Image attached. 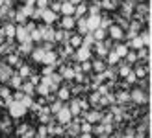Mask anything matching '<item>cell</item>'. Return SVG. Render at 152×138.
Wrapping results in <instances>:
<instances>
[{
    "mask_svg": "<svg viewBox=\"0 0 152 138\" xmlns=\"http://www.w3.org/2000/svg\"><path fill=\"white\" fill-rule=\"evenodd\" d=\"M123 9H124V15H130V13H132V9H134V2L126 0V2L123 4Z\"/></svg>",
    "mask_w": 152,
    "mask_h": 138,
    "instance_id": "51",
    "label": "cell"
},
{
    "mask_svg": "<svg viewBox=\"0 0 152 138\" xmlns=\"http://www.w3.org/2000/svg\"><path fill=\"white\" fill-rule=\"evenodd\" d=\"M15 41H17L19 44H20V42H32V39H30V33L26 32L24 26H15Z\"/></svg>",
    "mask_w": 152,
    "mask_h": 138,
    "instance_id": "5",
    "label": "cell"
},
{
    "mask_svg": "<svg viewBox=\"0 0 152 138\" xmlns=\"http://www.w3.org/2000/svg\"><path fill=\"white\" fill-rule=\"evenodd\" d=\"M13 75V70H11V66H7V65H2L0 63V81H10V78Z\"/></svg>",
    "mask_w": 152,
    "mask_h": 138,
    "instance_id": "12",
    "label": "cell"
},
{
    "mask_svg": "<svg viewBox=\"0 0 152 138\" xmlns=\"http://www.w3.org/2000/svg\"><path fill=\"white\" fill-rule=\"evenodd\" d=\"M80 70L86 74V72H91V61H83V63H80Z\"/></svg>",
    "mask_w": 152,
    "mask_h": 138,
    "instance_id": "53",
    "label": "cell"
},
{
    "mask_svg": "<svg viewBox=\"0 0 152 138\" xmlns=\"http://www.w3.org/2000/svg\"><path fill=\"white\" fill-rule=\"evenodd\" d=\"M20 103H22V107H24V109H30V107H32V103H34V96L24 94V96H22V99H20Z\"/></svg>",
    "mask_w": 152,
    "mask_h": 138,
    "instance_id": "42",
    "label": "cell"
},
{
    "mask_svg": "<svg viewBox=\"0 0 152 138\" xmlns=\"http://www.w3.org/2000/svg\"><path fill=\"white\" fill-rule=\"evenodd\" d=\"M22 96H24V94H22L20 90H17V92H15V94H13L11 98H13V101H20V99H22Z\"/></svg>",
    "mask_w": 152,
    "mask_h": 138,
    "instance_id": "59",
    "label": "cell"
},
{
    "mask_svg": "<svg viewBox=\"0 0 152 138\" xmlns=\"http://www.w3.org/2000/svg\"><path fill=\"white\" fill-rule=\"evenodd\" d=\"M128 72H132V66L130 65H121V68H119V75H121V78H126Z\"/></svg>",
    "mask_w": 152,
    "mask_h": 138,
    "instance_id": "46",
    "label": "cell"
},
{
    "mask_svg": "<svg viewBox=\"0 0 152 138\" xmlns=\"http://www.w3.org/2000/svg\"><path fill=\"white\" fill-rule=\"evenodd\" d=\"M91 50H95L96 52V55H98V59H102V57H106V55H108V48H106V46H104V41L102 42H95L93 44V48H91Z\"/></svg>",
    "mask_w": 152,
    "mask_h": 138,
    "instance_id": "14",
    "label": "cell"
},
{
    "mask_svg": "<svg viewBox=\"0 0 152 138\" xmlns=\"http://www.w3.org/2000/svg\"><path fill=\"white\" fill-rule=\"evenodd\" d=\"M91 129H93V125L87 124L86 120H82V121H80V133H91ZM91 134H93V133H91Z\"/></svg>",
    "mask_w": 152,
    "mask_h": 138,
    "instance_id": "45",
    "label": "cell"
},
{
    "mask_svg": "<svg viewBox=\"0 0 152 138\" xmlns=\"http://www.w3.org/2000/svg\"><path fill=\"white\" fill-rule=\"evenodd\" d=\"M106 68H108V66H106V63H104L102 59H98V57H96L95 61H91V70H95L96 74H102Z\"/></svg>",
    "mask_w": 152,
    "mask_h": 138,
    "instance_id": "16",
    "label": "cell"
},
{
    "mask_svg": "<svg viewBox=\"0 0 152 138\" xmlns=\"http://www.w3.org/2000/svg\"><path fill=\"white\" fill-rule=\"evenodd\" d=\"M24 28H26V32H28V33H32V32H34V29L37 28V24H35V22H34V20H28V22H26V24H24Z\"/></svg>",
    "mask_w": 152,
    "mask_h": 138,
    "instance_id": "54",
    "label": "cell"
},
{
    "mask_svg": "<svg viewBox=\"0 0 152 138\" xmlns=\"http://www.w3.org/2000/svg\"><path fill=\"white\" fill-rule=\"evenodd\" d=\"M106 59H108V61H106V66H115V65H119V63H121V57H119L113 50H110V52H108Z\"/></svg>",
    "mask_w": 152,
    "mask_h": 138,
    "instance_id": "18",
    "label": "cell"
},
{
    "mask_svg": "<svg viewBox=\"0 0 152 138\" xmlns=\"http://www.w3.org/2000/svg\"><path fill=\"white\" fill-rule=\"evenodd\" d=\"M28 81H30V83H32V85H34V87H37V85H39V83H41V75H35V74H30V75H28Z\"/></svg>",
    "mask_w": 152,
    "mask_h": 138,
    "instance_id": "48",
    "label": "cell"
},
{
    "mask_svg": "<svg viewBox=\"0 0 152 138\" xmlns=\"http://www.w3.org/2000/svg\"><path fill=\"white\" fill-rule=\"evenodd\" d=\"M72 57L76 63H83V61H89L91 59V48H87V46H80V48H76L74 53H72Z\"/></svg>",
    "mask_w": 152,
    "mask_h": 138,
    "instance_id": "2",
    "label": "cell"
},
{
    "mask_svg": "<svg viewBox=\"0 0 152 138\" xmlns=\"http://www.w3.org/2000/svg\"><path fill=\"white\" fill-rule=\"evenodd\" d=\"M17 74L20 75L22 79H28V75L32 74V70H30V66H26V65H20V66H19V72H17Z\"/></svg>",
    "mask_w": 152,
    "mask_h": 138,
    "instance_id": "38",
    "label": "cell"
},
{
    "mask_svg": "<svg viewBox=\"0 0 152 138\" xmlns=\"http://www.w3.org/2000/svg\"><path fill=\"white\" fill-rule=\"evenodd\" d=\"M139 37H141V41H143V46H145V48H148V46H150V42H152L150 29H145V32H139Z\"/></svg>",
    "mask_w": 152,
    "mask_h": 138,
    "instance_id": "30",
    "label": "cell"
},
{
    "mask_svg": "<svg viewBox=\"0 0 152 138\" xmlns=\"http://www.w3.org/2000/svg\"><path fill=\"white\" fill-rule=\"evenodd\" d=\"M26 111H28V109H24L20 101H11L10 105H7V112H10L11 118H20V116H24Z\"/></svg>",
    "mask_w": 152,
    "mask_h": 138,
    "instance_id": "1",
    "label": "cell"
},
{
    "mask_svg": "<svg viewBox=\"0 0 152 138\" xmlns=\"http://www.w3.org/2000/svg\"><path fill=\"white\" fill-rule=\"evenodd\" d=\"M43 65H47V66H56V65H58V53H56L54 50H50V52H45Z\"/></svg>",
    "mask_w": 152,
    "mask_h": 138,
    "instance_id": "10",
    "label": "cell"
},
{
    "mask_svg": "<svg viewBox=\"0 0 152 138\" xmlns=\"http://www.w3.org/2000/svg\"><path fill=\"white\" fill-rule=\"evenodd\" d=\"M32 57H34V61H35V63H43L45 50L41 48V46H39V48H34V50H32Z\"/></svg>",
    "mask_w": 152,
    "mask_h": 138,
    "instance_id": "29",
    "label": "cell"
},
{
    "mask_svg": "<svg viewBox=\"0 0 152 138\" xmlns=\"http://www.w3.org/2000/svg\"><path fill=\"white\" fill-rule=\"evenodd\" d=\"M126 46H128V50L132 48L134 52H135V50H141V48H145V46H143V41H141V37H139V33H137V37H134V39H132L130 42H128Z\"/></svg>",
    "mask_w": 152,
    "mask_h": 138,
    "instance_id": "22",
    "label": "cell"
},
{
    "mask_svg": "<svg viewBox=\"0 0 152 138\" xmlns=\"http://www.w3.org/2000/svg\"><path fill=\"white\" fill-rule=\"evenodd\" d=\"M56 94H58V99H59V101H65V99L71 98V90L67 88V87H61V88H58Z\"/></svg>",
    "mask_w": 152,
    "mask_h": 138,
    "instance_id": "31",
    "label": "cell"
},
{
    "mask_svg": "<svg viewBox=\"0 0 152 138\" xmlns=\"http://www.w3.org/2000/svg\"><path fill=\"white\" fill-rule=\"evenodd\" d=\"M111 24H113V20H111L110 17H100V26H98V28H102V29H108Z\"/></svg>",
    "mask_w": 152,
    "mask_h": 138,
    "instance_id": "44",
    "label": "cell"
},
{
    "mask_svg": "<svg viewBox=\"0 0 152 138\" xmlns=\"http://www.w3.org/2000/svg\"><path fill=\"white\" fill-rule=\"evenodd\" d=\"M54 68H56V66H47V65H45L41 75H50V74H54Z\"/></svg>",
    "mask_w": 152,
    "mask_h": 138,
    "instance_id": "57",
    "label": "cell"
},
{
    "mask_svg": "<svg viewBox=\"0 0 152 138\" xmlns=\"http://www.w3.org/2000/svg\"><path fill=\"white\" fill-rule=\"evenodd\" d=\"M26 131H28V125H20V127H19V131H17V133H19V136H22V134H24Z\"/></svg>",
    "mask_w": 152,
    "mask_h": 138,
    "instance_id": "60",
    "label": "cell"
},
{
    "mask_svg": "<svg viewBox=\"0 0 152 138\" xmlns=\"http://www.w3.org/2000/svg\"><path fill=\"white\" fill-rule=\"evenodd\" d=\"M0 103H2V101H0Z\"/></svg>",
    "mask_w": 152,
    "mask_h": 138,
    "instance_id": "63",
    "label": "cell"
},
{
    "mask_svg": "<svg viewBox=\"0 0 152 138\" xmlns=\"http://www.w3.org/2000/svg\"><path fill=\"white\" fill-rule=\"evenodd\" d=\"M74 7L76 6H72L69 2H61V9H59V13H61L63 17H74Z\"/></svg>",
    "mask_w": 152,
    "mask_h": 138,
    "instance_id": "17",
    "label": "cell"
},
{
    "mask_svg": "<svg viewBox=\"0 0 152 138\" xmlns=\"http://www.w3.org/2000/svg\"><path fill=\"white\" fill-rule=\"evenodd\" d=\"M59 75H61V79H65V81H71V79L74 78V70H72V66H71V65H65V66H61V70H59Z\"/></svg>",
    "mask_w": 152,
    "mask_h": 138,
    "instance_id": "13",
    "label": "cell"
},
{
    "mask_svg": "<svg viewBox=\"0 0 152 138\" xmlns=\"http://www.w3.org/2000/svg\"><path fill=\"white\" fill-rule=\"evenodd\" d=\"M130 99L141 105V103L148 101V94H147V92H143L141 88H135V90H132V92H130Z\"/></svg>",
    "mask_w": 152,
    "mask_h": 138,
    "instance_id": "7",
    "label": "cell"
},
{
    "mask_svg": "<svg viewBox=\"0 0 152 138\" xmlns=\"http://www.w3.org/2000/svg\"><path fill=\"white\" fill-rule=\"evenodd\" d=\"M89 101L87 99H80V109H82V112H86V111H89Z\"/></svg>",
    "mask_w": 152,
    "mask_h": 138,
    "instance_id": "58",
    "label": "cell"
},
{
    "mask_svg": "<svg viewBox=\"0 0 152 138\" xmlns=\"http://www.w3.org/2000/svg\"><path fill=\"white\" fill-rule=\"evenodd\" d=\"M61 107H63V101H59V99H56V101H52V103H50V107H48V109H50V114L54 116V114H56L59 109H61Z\"/></svg>",
    "mask_w": 152,
    "mask_h": 138,
    "instance_id": "40",
    "label": "cell"
},
{
    "mask_svg": "<svg viewBox=\"0 0 152 138\" xmlns=\"http://www.w3.org/2000/svg\"><path fill=\"white\" fill-rule=\"evenodd\" d=\"M20 92H22V94H28V96H34V94H35V87H34L30 81H22Z\"/></svg>",
    "mask_w": 152,
    "mask_h": 138,
    "instance_id": "26",
    "label": "cell"
},
{
    "mask_svg": "<svg viewBox=\"0 0 152 138\" xmlns=\"http://www.w3.org/2000/svg\"><path fill=\"white\" fill-rule=\"evenodd\" d=\"M15 26H17V24L10 22V24H6V26L2 28L4 33H6V42H10V44H11V41H15Z\"/></svg>",
    "mask_w": 152,
    "mask_h": 138,
    "instance_id": "11",
    "label": "cell"
},
{
    "mask_svg": "<svg viewBox=\"0 0 152 138\" xmlns=\"http://www.w3.org/2000/svg\"><path fill=\"white\" fill-rule=\"evenodd\" d=\"M76 28H78V35H87L89 33V29H87V24H86V17H82V19H76Z\"/></svg>",
    "mask_w": 152,
    "mask_h": 138,
    "instance_id": "20",
    "label": "cell"
},
{
    "mask_svg": "<svg viewBox=\"0 0 152 138\" xmlns=\"http://www.w3.org/2000/svg\"><path fill=\"white\" fill-rule=\"evenodd\" d=\"M41 20H45V24H47V26H54V22L59 20V19H58V15L54 11H50L48 7H47V9H43V13H41Z\"/></svg>",
    "mask_w": 152,
    "mask_h": 138,
    "instance_id": "8",
    "label": "cell"
},
{
    "mask_svg": "<svg viewBox=\"0 0 152 138\" xmlns=\"http://www.w3.org/2000/svg\"><path fill=\"white\" fill-rule=\"evenodd\" d=\"M91 37L95 39V42H102V41H106V29L96 28L95 32H91Z\"/></svg>",
    "mask_w": 152,
    "mask_h": 138,
    "instance_id": "25",
    "label": "cell"
},
{
    "mask_svg": "<svg viewBox=\"0 0 152 138\" xmlns=\"http://www.w3.org/2000/svg\"><path fill=\"white\" fill-rule=\"evenodd\" d=\"M126 83H128V85H132V83H135V81H137V78H135V74H134V70L132 72H128V75H126Z\"/></svg>",
    "mask_w": 152,
    "mask_h": 138,
    "instance_id": "55",
    "label": "cell"
},
{
    "mask_svg": "<svg viewBox=\"0 0 152 138\" xmlns=\"http://www.w3.org/2000/svg\"><path fill=\"white\" fill-rule=\"evenodd\" d=\"M83 114V118L82 120H86L87 124H91V125H95L96 121L100 124V118H102V112L98 111V109H91V111H86V112H82Z\"/></svg>",
    "mask_w": 152,
    "mask_h": 138,
    "instance_id": "4",
    "label": "cell"
},
{
    "mask_svg": "<svg viewBox=\"0 0 152 138\" xmlns=\"http://www.w3.org/2000/svg\"><path fill=\"white\" fill-rule=\"evenodd\" d=\"M76 138H93V134H91V133H80Z\"/></svg>",
    "mask_w": 152,
    "mask_h": 138,
    "instance_id": "61",
    "label": "cell"
},
{
    "mask_svg": "<svg viewBox=\"0 0 152 138\" xmlns=\"http://www.w3.org/2000/svg\"><path fill=\"white\" fill-rule=\"evenodd\" d=\"M135 78H137V79H143V78H145V75H147V68H143L141 65L137 66V68H135Z\"/></svg>",
    "mask_w": 152,
    "mask_h": 138,
    "instance_id": "47",
    "label": "cell"
},
{
    "mask_svg": "<svg viewBox=\"0 0 152 138\" xmlns=\"http://www.w3.org/2000/svg\"><path fill=\"white\" fill-rule=\"evenodd\" d=\"M48 9H50V11H54V13L58 15L59 9H61V2H50V4H48Z\"/></svg>",
    "mask_w": 152,
    "mask_h": 138,
    "instance_id": "50",
    "label": "cell"
},
{
    "mask_svg": "<svg viewBox=\"0 0 152 138\" xmlns=\"http://www.w3.org/2000/svg\"><path fill=\"white\" fill-rule=\"evenodd\" d=\"M86 13H87V4L82 0V2L74 7V19H82V17H86Z\"/></svg>",
    "mask_w": 152,
    "mask_h": 138,
    "instance_id": "19",
    "label": "cell"
},
{
    "mask_svg": "<svg viewBox=\"0 0 152 138\" xmlns=\"http://www.w3.org/2000/svg\"><path fill=\"white\" fill-rule=\"evenodd\" d=\"M50 4V0H35V7L37 9H47Z\"/></svg>",
    "mask_w": 152,
    "mask_h": 138,
    "instance_id": "49",
    "label": "cell"
},
{
    "mask_svg": "<svg viewBox=\"0 0 152 138\" xmlns=\"http://www.w3.org/2000/svg\"><path fill=\"white\" fill-rule=\"evenodd\" d=\"M67 42H69V44L72 46L74 50H76V48H80V46H82V35H78V33L71 35V37H69V41H67Z\"/></svg>",
    "mask_w": 152,
    "mask_h": 138,
    "instance_id": "28",
    "label": "cell"
},
{
    "mask_svg": "<svg viewBox=\"0 0 152 138\" xmlns=\"http://www.w3.org/2000/svg\"><path fill=\"white\" fill-rule=\"evenodd\" d=\"M67 2H69V4H72V6H78V4L82 2V0H67Z\"/></svg>",
    "mask_w": 152,
    "mask_h": 138,
    "instance_id": "62",
    "label": "cell"
},
{
    "mask_svg": "<svg viewBox=\"0 0 152 138\" xmlns=\"http://www.w3.org/2000/svg\"><path fill=\"white\" fill-rule=\"evenodd\" d=\"M7 66H20L22 63H20V61H19V55H17V53H10V55H7V63H6Z\"/></svg>",
    "mask_w": 152,
    "mask_h": 138,
    "instance_id": "33",
    "label": "cell"
},
{
    "mask_svg": "<svg viewBox=\"0 0 152 138\" xmlns=\"http://www.w3.org/2000/svg\"><path fill=\"white\" fill-rule=\"evenodd\" d=\"M54 116L58 118L59 125H67V124H71V120H72V114H71V111H69V107H67V105H63L61 109L54 114Z\"/></svg>",
    "mask_w": 152,
    "mask_h": 138,
    "instance_id": "3",
    "label": "cell"
},
{
    "mask_svg": "<svg viewBox=\"0 0 152 138\" xmlns=\"http://www.w3.org/2000/svg\"><path fill=\"white\" fill-rule=\"evenodd\" d=\"M91 133H95V134H100V136H102V134H106V133H104V125H102V124L93 125V129H91Z\"/></svg>",
    "mask_w": 152,
    "mask_h": 138,
    "instance_id": "52",
    "label": "cell"
},
{
    "mask_svg": "<svg viewBox=\"0 0 152 138\" xmlns=\"http://www.w3.org/2000/svg\"><path fill=\"white\" fill-rule=\"evenodd\" d=\"M124 59H126V63L130 65V66L137 63V55H135V52H134V50H128V53H126V57H124Z\"/></svg>",
    "mask_w": 152,
    "mask_h": 138,
    "instance_id": "39",
    "label": "cell"
},
{
    "mask_svg": "<svg viewBox=\"0 0 152 138\" xmlns=\"http://www.w3.org/2000/svg\"><path fill=\"white\" fill-rule=\"evenodd\" d=\"M35 138H50L47 133V125H39V129L35 131Z\"/></svg>",
    "mask_w": 152,
    "mask_h": 138,
    "instance_id": "43",
    "label": "cell"
},
{
    "mask_svg": "<svg viewBox=\"0 0 152 138\" xmlns=\"http://www.w3.org/2000/svg\"><path fill=\"white\" fill-rule=\"evenodd\" d=\"M67 107H69V111H71V114H72V118H76V116H80V114H82L80 99H71V103L67 105Z\"/></svg>",
    "mask_w": 152,
    "mask_h": 138,
    "instance_id": "15",
    "label": "cell"
},
{
    "mask_svg": "<svg viewBox=\"0 0 152 138\" xmlns=\"http://www.w3.org/2000/svg\"><path fill=\"white\" fill-rule=\"evenodd\" d=\"M89 15H100V2H93L91 6H87Z\"/></svg>",
    "mask_w": 152,
    "mask_h": 138,
    "instance_id": "41",
    "label": "cell"
},
{
    "mask_svg": "<svg viewBox=\"0 0 152 138\" xmlns=\"http://www.w3.org/2000/svg\"><path fill=\"white\" fill-rule=\"evenodd\" d=\"M135 55H137V59H143V57H147V59H148V50L141 48V50H137V52H135Z\"/></svg>",
    "mask_w": 152,
    "mask_h": 138,
    "instance_id": "56",
    "label": "cell"
},
{
    "mask_svg": "<svg viewBox=\"0 0 152 138\" xmlns=\"http://www.w3.org/2000/svg\"><path fill=\"white\" fill-rule=\"evenodd\" d=\"M128 99H130V92H126V90H121V92H117V96H115V101H119V103H126Z\"/></svg>",
    "mask_w": 152,
    "mask_h": 138,
    "instance_id": "37",
    "label": "cell"
},
{
    "mask_svg": "<svg viewBox=\"0 0 152 138\" xmlns=\"http://www.w3.org/2000/svg\"><path fill=\"white\" fill-rule=\"evenodd\" d=\"M106 33H110V39L111 41H121L124 37V29L121 28V26H117V24H111Z\"/></svg>",
    "mask_w": 152,
    "mask_h": 138,
    "instance_id": "6",
    "label": "cell"
},
{
    "mask_svg": "<svg viewBox=\"0 0 152 138\" xmlns=\"http://www.w3.org/2000/svg\"><path fill=\"white\" fill-rule=\"evenodd\" d=\"M17 50H19V55H28L34 50V42H20Z\"/></svg>",
    "mask_w": 152,
    "mask_h": 138,
    "instance_id": "21",
    "label": "cell"
},
{
    "mask_svg": "<svg viewBox=\"0 0 152 138\" xmlns=\"http://www.w3.org/2000/svg\"><path fill=\"white\" fill-rule=\"evenodd\" d=\"M30 39H32V42H41L43 41V32H41V28L37 26L32 33H30Z\"/></svg>",
    "mask_w": 152,
    "mask_h": 138,
    "instance_id": "34",
    "label": "cell"
},
{
    "mask_svg": "<svg viewBox=\"0 0 152 138\" xmlns=\"http://www.w3.org/2000/svg\"><path fill=\"white\" fill-rule=\"evenodd\" d=\"M86 24H87L89 33H91V32H95V29L100 26V15H89V17L86 19Z\"/></svg>",
    "mask_w": 152,
    "mask_h": 138,
    "instance_id": "9",
    "label": "cell"
},
{
    "mask_svg": "<svg viewBox=\"0 0 152 138\" xmlns=\"http://www.w3.org/2000/svg\"><path fill=\"white\" fill-rule=\"evenodd\" d=\"M22 81H24V79H22L19 74H13L11 78H10V81H7V83H10V87H13V88L20 90V87H22Z\"/></svg>",
    "mask_w": 152,
    "mask_h": 138,
    "instance_id": "24",
    "label": "cell"
},
{
    "mask_svg": "<svg viewBox=\"0 0 152 138\" xmlns=\"http://www.w3.org/2000/svg\"><path fill=\"white\" fill-rule=\"evenodd\" d=\"M35 94H39L41 98H47L50 94V87L48 85H43V83H39V85L35 87Z\"/></svg>",
    "mask_w": 152,
    "mask_h": 138,
    "instance_id": "27",
    "label": "cell"
},
{
    "mask_svg": "<svg viewBox=\"0 0 152 138\" xmlns=\"http://www.w3.org/2000/svg\"><path fill=\"white\" fill-rule=\"evenodd\" d=\"M19 9H20V11H22V15H24V17L30 20V19H32V15H34V9H35V7H34V6H26V4H24V6H20Z\"/></svg>",
    "mask_w": 152,
    "mask_h": 138,
    "instance_id": "36",
    "label": "cell"
},
{
    "mask_svg": "<svg viewBox=\"0 0 152 138\" xmlns=\"http://www.w3.org/2000/svg\"><path fill=\"white\" fill-rule=\"evenodd\" d=\"M113 52H115L121 59H124L126 53H128V46H126V44H119V46H115V48H113Z\"/></svg>",
    "mask_w": 152,
    "mask_h": 138,
    "instance_id": "35",
    "label": "cell"
},
{
    "mask_svg": "<svg viewBox=\"0 0 152 138\" xmlns=\"http://www.w3.org/2000/svg\"><path fill=\"white\" fill-rule=\"evenodd\" d=\"M13 22H17V26H24L26 22H28V19L22 15L20 9H17V11H15V17H13Z\"/></svg>",
    "mask_w": 152,
    "mask_h": 138,
    "instance_id": "32",
    "label": "cell"
},
{
    "mask_svg": "<svg viewBox=\"0 0 152 138\" xmlns=\"http://www.w3.org/2000/svg\"><path fill=\"white\" fill-rule=\"evenodd\" d=\"M74 24H76V19L74 17H63L61 19V28L65 29V32H71V29L74 28Z\"/></svg>",
    "mask_w": 152,
    "mask_h": 138,
    "instance_id": "23",
    "label": "cell"
}]
</instances>
